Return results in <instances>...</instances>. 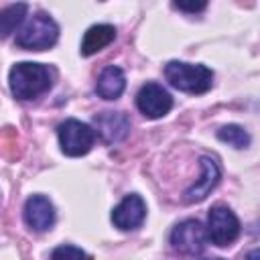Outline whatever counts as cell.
Returning a JSON list of instances; mask_svg holds the SVG:
<instances>
[{"label":"cell","mask_w":260,"mask_h":260,"mask_svg":"<svg viewBox=\"0 0 260 260\" xmlns=\"http://www.w3.org/2000/svg\"><path fill=\"white\" fill-rule=\"evenodd\" d=\"M8 85L16 100H35L49 91L53 85V73L43 63L22 61L16 63L8 73Z\"/></svg>","instance_id":"cell-1"},{"label":"cell","mask_w":260,"mask_h":260,"mask_svg":"<svg viewBox=\"0 0 260 260\" xmlns=\"http://www.w3.org/2000/svg\"><path fill=\"white\" fill-rule=\"evenodd\" d=\"M167 81L185 93H205L213 83V71L199 63L169 61L165 65Z\"/></svg>","instance_id":"cell-2"},{"label":"cell","mask_w":260,"mask_h":260,"mask_svg":"<svg viewBox=\"0 0 260 260\" xmlns=\"http://www.w3.org/2000/svg\"><path fill=\"white\" fill-rule=\"evenodd\" d=\"M59 39V26L47 12L32 14L16 32V47L24 51H45Z\"/></svg>","instance_id":"cell-3"},{"label":"cell","mask_w":260,"mask_h":260,"mask_svg":"<svg viewBox=\"0 0 260 260\" xmlns=\"http://www.w3.org/2000/svg\"><path fill=\"white\" fill-rule=\"evenodd\" d=\"M57 136H59L61 152L67 154V156H83L91 150V146L95 142L93 128L89 124L73 120V118L59 124Z\"/></svg>","instance_id":"cell-4"},{"label":"cell","mask_w":260,"mask_h":260,"mask_svg":"<svg viewBox=\"0 0 260 260\" xmlns=\"http://www.w3.org/2000/svg\"><path fill=\"white\" fill-rule=\"evenodd\" d=\"M207 240L219 248L232 246L240 236V219L228 205H213L207 213Z\"/></svg>","instance_id":"cell-5"},{"label":"cell","mask_w":260,"mask_h":260,"mask_svg":"<svg viewBox=\"0 0 260 260\" xmlns=\"http://www.w3.org/2000/svg\"><path fill=\"white\" fill-rule=\"evenodd\" d=\"M171 246L173 250L185 256H197L207 246V232L205 225L197 219H183L171 232Z\"/></svg>","instance_id":"cell-6"},{"label":"cell","mask_w":260,"mask_h":260,"mask_svg":"<svg viewBox=\"0 0 260 260\" xmlns=\"http://www.w3.org/2000/svg\"><path fill=\"white\" fill-rule=\"evenodd\" d=\"M136 106H138L142 116H146L150 120H156V118H162V116H167L171 112L173 98L162 85L150 81V83H146V85H142L138 89Z\"/></svg>","instance_id":"cell-7"},{"label":"cell","mask_w":260,"mask_h":260,"mask_svg":"<svg viewBox=\"0 0 260 260\" xmlns=\"http://www.w3.org/2000/svg\"><path fill=\"white\" fill-rule=\"evenodd\" d=\"M146 217V203L140 195L130 193L126 195L114 209H112V223L122 232H132L142 225Z\"/></svg>","instance_id":"cell-8"},{"label":"cell","mask_w":260,"mask_h":260,"mask_svg":"<svg viewBox=\"0 0 260 260\" xmlns=\"http://www.w3.org/2000/svg\"><path fill=\"white\" fill-rule=\"evenodd\" d=\"M24 223L32 232H47L55 223V207L45 195H30L22 209Z\"/></svg>","instance_id":"cell-9"},{"label":"cell","mask_w":260,"mask_h":260,"mask_svg":"<svg viewBox=\"0 0 260 260\" xmlns=\"http://www.w3.org/2000/svg\"><path fill=\"white\" fill-rule=\"evenodd\" d=\"M93 132H98L106 144H116L130 132V120L124 112H102L93 118Z\"/></svg>","instance_id":"cell-10"},{"label":"cell","mask_w":260,"mask_h":260,"mask_svg":"<svg viewBox=\"0 0 260 260\" xmlns=\"http://www.w3.org/2000/svg\"><path fill=\"white\" fill-rule=\"evenodd\" d=\"M201 175H199V179L185 191V195H183V199H185V203H197V201H203L213 189H215V185L219 183V167H217V162L211 158V156H201Z\"/></svg>","instance_id":"cell-11"},{"label":"cell","mask_w":260,"mask_h":260,"mask_svg":"<svg viewBox=\"0 0 260 260\" xmlns=\"http://www.w3.org/2000/svg\"><path fill=\"white\" fill-rule=\"evenodd\" d=\"M126 87V75L120 67L116 65H108L102 69L100 77H98V83H95V91L100 98L104 100H118L122 95Z\"/></svg>","instance_id":"cell-12"},{"label":"cell","mask_w":260,"mask_h":260,"mask_svg":"<svg viewBox=\"0 0 260 260\" xmlns=\"http://www.w3.org/2000/svg\"><path fill=\"white\" fill-rule=\"evenodd\" d=\"M116 39V28L112 24H93L85 30L83 41H81V55L89 57L106 49L112 41Z\"/></svg>","instance_id":"cell-13"},{"label":"cell","mask_w":260,"mask_h":260,"mask_svg":"<svg viewBox=\"0 0 260 260\" xmlns=\"http://www.w3.org/2000/svg\"><path fill=\"white\" fill-rule=\"evenodd\" d=\"M26 8L28 6L24 2H18V4H10L0 10V39H6L22 24L26 16Z\"/></svg>","instance_id":"cell-14"},{"label":"cell","mask_w":260,"mask_h":260,"mask_svg":"<svg viewBox=\"0 0 260 260\" xmlns=\"http://www.w3.org/2000/svg\"><path fill=\"white\" fill-rule=\"evenodd\" d=\"M217 138L234 148H246L250 144V134L238 126V124H228V126H221L217 130Z\"/></svg>","instance_id":"cell-15"},{"label":"cell","mask_w":260,"mask_h":260,"mask_svg":"<svg viewBox=\"0 0 260 260\" xmlns=\"http://www.w3.org/2000/svg\"><path fill=\"white\" fill-rule=\"evenodd\" d=\"M51 260H91V258H89L81 248L63 244V246H57V248L51 252Z\"/></svg>","instance_id":"cell-16"},{"label":"cell","mask_w":260,"mask_h":260,"mask_svg":"<svg viewBox=\"0 0 260 260\" xmlns=\"http://www.w3.org/2000/svg\"><path fill=\"white\" fill-rule=\"evenodd\" d=\"M173 6H175V8H179V10H185V12H199V10H203V8H205V2H197V4H185V2H175Z\"/></svg>","instance_id":"cell-17"},{"label":"cell","mask_w":260,"mask_h":260,"mask_svg":"<svg viewBox=\"0 0 260 260\" xmlns=\"http://www.w3.org/2000/svg\"><path fill=\"white\" fill-rule=\"evenodd\" d=\"M256 256H258V250H252V252L248 254V260H256Z\"/></svg>","instance_id":"cell-18"},{"label":"cell","mask_w":260,"mask_h":260,"mask_svg":"<svg viewBox=\"0 0 260 260\" xmlns=\"http://www.w3.org/2000/svg\"><path fill=\"white\" fill-rule=\"evenodd\" d=\"M203 260H223V258H203Z\"/></svg>","instance_id":"cell-19"}]
</instances>
